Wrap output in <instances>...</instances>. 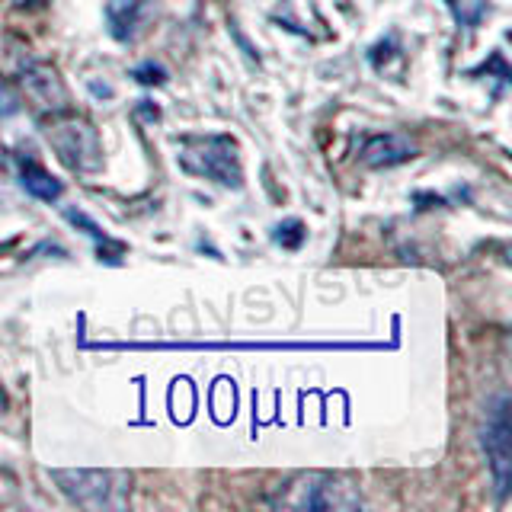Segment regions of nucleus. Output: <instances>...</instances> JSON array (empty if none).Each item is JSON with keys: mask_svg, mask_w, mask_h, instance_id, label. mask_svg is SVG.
<instances>
[{"mask_svg": "<svg viewBox=\"0 0 512 512\" xmlns=\"http://www.w3.org/2000/svg\"><path fill=\"white\" fill-rule=\"evenodd\" d=\"M272 509L292 512H352L362 509V490L352 477L333 471H298L266 493Z\"/></svg>", "mask_w": 512, "mask_h": 512, "instance_id": "1", "label": "nucleus"}, {"mask_svg": "<svg viewBox=\"0 0 512 512\" xmlns=\"http://www.w3.org/2000/svg\"><path fill=\"white\" fill-rule=\"evenodd\" d=\"M180 167L189 176L212 180L224 189L244 186V164H240V148L231 135H183L180 138Z\"/></svg>", "mask_w": 512, "mask_h": 512, "instance_id": "2", "label": "nucleus"}, {"mask_svg": "<svg viewBox=\"0 0 512 512\" xmlns=\"http://www.w3.org/2000/svg\"><path fill=\"white\" fill-rule=\"evenodd\" d=\"M52 480L74 506L93 512L125 509L135 484L128 471L112 468H58L52 471Z\"/></svg>", "mask_w": 512, "mask_h": 512, "instance_id": "3", "label": "nucleus"}, {"mask_svg": "<svg viewBox=\"0 0 512 512\" xmlns=\"http://www.w3.org/2000/svg\"><path fill=\"white\" fill-rule=\"evenodd\" d=\"M45 135L64 167H71L77 173H93L103 167V144L87 119L58 112V116H52V122H48Z\"/></svg>", "mask_w": 512, "mask_h": 512, "instance_id": "4", "label": "nucleus"}, {"mask_svg": "<svg viewBox=\"0 0 512 512\" xmlns=\"http://www.w3.org/2000/svg\"><path fill=\"white\" fill-rule=\"evenodd\" d=\"M480 445H484L487 468L493 487L500 496L509 493L512 484V426H509V397L500 394L487 404L484 426H480Z\"/></svg>", "mask_w": 512, "mask_h": 512, "instance_id": "5", "label": "nucleus"}, {"mask_svg": "<svg viewBox=\"0 0 512 512\" xmlns=\"http://www.w3.org/2000/svg\"><path fill=\"white\" fill-rule=\"evenodd\" d=\"M20 80H23L26 96L39 109L52 112V116H58V112H68V87H64L61 74L52 68V64L32 61V64H26V68H23Z\"/></svg>", "mask_w": 512, "mask_h": 512, "instance_id": "6", "label": "nucleus"}, {"mask_svg": "<svg viewBox=\"0 0 512 512\" xmlns=\"http://www.w3.org/2000/svg\"><path fill=\"white\" fill-rule=\"evenodd\" d=\"M420 154V148L400 132H388V135H375L362 144V164L372 167V170H388V167H397V164H407Z\"/></svg>", "mask_w": 512, "mask_h": 512, "instance_id": "7", "label": "nucleus"}, {"mask_svg": "<svg viewBox=\"0 0 512 512\" xmlns=\"http://www.w3.org/2000/svg\"><path fill=\"white\" fill-rule=\"evenodd\" d=\"M151 0H109L106 4V26L116 42H132L148 16Z\"/></svg>", "mask_w": 512, "mask_h": 512, "instance_id": "8", "label": "nucleus"}, {"mask_svg": "<svg viewBox=\"0 0 512 512\" xmlns=\"http://www.w3.org/2000/svg\"><path fill=\"white\" fill-rule=\"evenodd\" d=\"M20 183L29 196L39 202H58L64 196V186L58 176H52V170L36 164V160H23L20 164Z\"/></svg>", "mask_w": 512, "mask_h": 512, "instance_id": "9", "label": "nucleus"}, {"mask_svg": "<svg viewBox=\"0 0 512 512\" xmlns=\"http://www.w3.org/2000/svg\"><path fill=\"white\" fill-rule=\"evenodd\" d=\"M304 237H308V231H304V224L298 218H288L276 224V231H272V240H276L282 250H298L304 244Z\"/></svg>", "mask_w": 512, "mask_h": 512, "instance_id": "10", "label": "nucleus"}, {"mask_svg": "<svg viewBox=\"0 0 512 512\" xmlns=\"http://www.w3.org/2000/svg\"><path fill=\"white\" fill-rule=\"evenodd\" d=\"M64 218H68L71 224H77V228H84L96 244H103V247H112V250H122V244H116V240H109V234L100 228V224H96L93 218H87L84 212H74V208H68V212H64Z\"/></svg>", "mask_w": 512, "mask_h": 512, "instance_id": "11", "label": "nucleus"}, {"mask_svg": "<svg viewBox=\"0 0 512 512\" xmlns=\"http://www.w3.org/2000/svg\"><path fill=\"white\" fill-rule=\"evenodd\" d=\"M132 77L138 80V84H144V87H160V84H167V71L160 68V64H154V61L138 64V68L132 71Z\"/></svg>", "mask_w": 512, "mask_h": 512, "instance_id": "12", "label": "nucleus"}, {"mask_svg": "<svg viewBox=\"0 0 512 512\" xmlns=\"http://www.w3.org/2000/svg\"><path fill=\"white\" fill-rule=\"evenodd\" d=\"M20 112V96L10 90L7 80H0V116H16Z\"/></svg>", "mask_w": 512, "mask_h": 512, "instance_id": "13", "label": "nucleus"}, {"mask_svg": "<svg viewBox=\"0 0 512 512\" xmlns=\"http://www.w3.org/2000/svg\"><path fill=\"white\" fill-rule=\"evenodd\" d=\"M10 410V394H7V388L0 384V416H4Z\"/></svg>", "mask_w": 512, "mask_h": 512, "instance_id": "14", "label": "nucleus"}, {"mask_svg": "<svg viewBox=\"0 0 512 512\" xmlns=\"http://www.w3.org/2000/svg\"><path fill=\"white\" fill-rule=\"evenodd\" d=\"M23 7H29V4H45V0H20Z\"/></svg>", "mask_w": 512, "mask_h": 512, "instance_id": "15", "label": "nucleus"}]
</instances>
